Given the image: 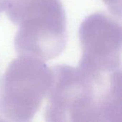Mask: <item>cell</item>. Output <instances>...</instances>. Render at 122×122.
Returning <instances> with one entry per match:
<instances>
[{
    "label": "cell",
    "mask_w": 122,
    "mask_h": 122,
    "mask_svg": "<svg viewBox=\"0 0 122 122\" xmlns=\"http://www.w3.org/2000/svg\"><path fill=\"white\" fill-rule=\"evenodd\" d=\"M44 117L50 122H122V71L92 74L65 64L51 67Z\"/></svg>",
    "instance_id": "obj_1"
},
{
    "label": "cell",
    "mask_w": 122,
    "mask_h": 122,
    "mask_svg": "<svg viewBox=\"0 0 122 122\" xmlns=\"http://www.w3.org/2000/svg\"><path fill=\"white\" fill-rule=\"evenodd\" d=\"M6 13L19 26L14 39L19 56L46 61L64 50L68 34L61 0H8Z\"/></svg>",
    "instance_id": "obj_2"
},
{
    "label": "cell",
    "mask_w": 122,
    "mask_h": 122,
    "mask_svg": "<svg viewBox=\"0 0 122 122\" xmlns=\"http://www.w3.org/2000/svg\"><path fill=\"white\" fill-rule=\"evenodd\" d=\"M52 79L39 59L19 56L0 79V122H29L41 107Z\"/></svg>",
    "instance_id": "obj_3"
},
{
    "label": "cell",
    "mask_w": 122,
    "mask_h": 122,
    "mask_svg": "<svg viewBox=\"0 0 122 122\" xmlns=\"http://www.w3.org/2000/svg\"><path fill=\"white\" fill-rule=\"evenodd\" d=\"M121 19L104 12L87 16L81 23V57L78 67L90 74H111L121 70Z\"/></svg>",
    "instance_id": "obj_4"
},
{
    "label": "cell",
    "mask_w": 122,
    "mask_h": 122,
    "mask_svg": "<svg viewBox=\"0 0 122 122\" xmlns=\"http://www.w3.org/2000/svg\"><path fill=\"white\" fill-rule=\"evenodd\" d=\"M113 16L121 19L122 0H102Z\"/></svg>",
    "instance_id": "obj_5"
},
{
    "label": "cell",
    "mask_w": 122,
    "mask_h": 122,
    "mask_svg": "<svg viewBox=\"0 0 122 122\" xmlns=\"http://www.w3.org/2000/svg\"><path fill=\"white\" fill-rule=\"evenodd\" d=\"M8 4V0H0V13L6 10Z\"/></svg>",
    "instance_id": "obj_6"
}]
</instances>
